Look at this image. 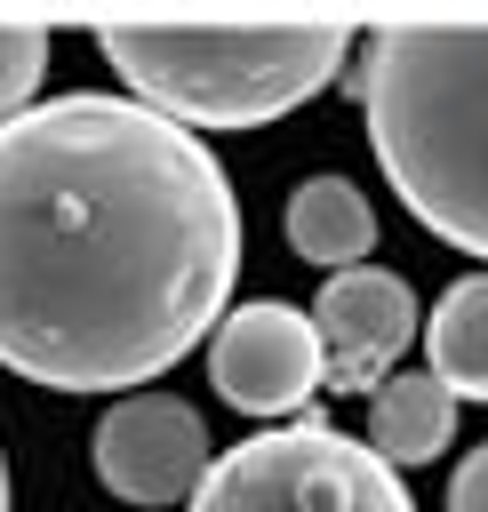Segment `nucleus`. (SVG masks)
<instances>
[{
    "label": "nucleus",
    "mask_w": 488,
    "mask_h": 512,
    "mask_svg": "<svg viewBox=\"0 0 488 512\" xmlns=\"http://www.w3.org/2000/svg\"><path fill=\"white\" fill-rule=\"evenodd\" d=\"M456 432V392L440 376H392L368 392V448L392 464H424L440 456Z\"/></svg>",
    "instance_id": "9"
},
{
    "label": "nucleus",
    "mask_w": 488,
    "mask_h": 512,
    "mask_svg": "<svg viewBox=\"0 0 488 512\" xmlns=\"http://www.w3.org/2000/svg\"><path fill=\"white\" fill-rule=\"evenodd\" d=\"M208 384L240 408V416H288L304 408L320 384H328V344H320V320L264 296V304H240L216 344H208Z\"/></svg>",
    "instance_id": "5"
},
{
    "label": "nucleus",
    "mask_w": 488,
    "mask_h": 512,
    "mask_svg": "<svg viewBox=\"0 0 488 512\" xmlns=\"http://www.w3.org/2000/svg\"><path fill=\"white\" fill-rule=\"evenodd\" d=\"M392 192L464 256H488V24H384L352 72Z\"/></svg>",
    "instance_id": "2"
},
{
    "label": "nucleus",
    "mask_w": 488,
    "mask_h": 512,
    "mask_svg": "<svg viewBox=\"0 0 488 512\" xmlns=\"http://www.w3.org/2000/svg\"><path fill=\"white\" fill-rule=\"evenodd\" d=\"M0 512H8V456H0Z\"/></svg>",
    "instance_id": "13"
},
{
    "label": "nucleus",
    "mask_w": 488,
    "mask_h": 512,
    "mask_svg": "<svg viewBox=\"0 0 488 512\" xmlns=\"http://www.w3.org/2000/svg\"><path fill=\"white\" fill-rule=\"evenodd\" d=\"M320 344H328V392H376L384 368L416 344V296L400 272H376V264H352V272H328L320 280Z\"/></svg>",
    "instance_id": "7"
},
{
    "label": "nucleus",
    "mask_w": 488,
    "mask_h": 512,
    "mask_svg": "<svg viewBox=\"0 0 488 512\" xmlns=\"http://www.w3.org/2000/svg\"><path fill=\"white\" fill-rule=\"evenodd\" d=\"M240 208L216 152L136 96H48L0 128V368L136 392L224 320Z\"/></svg>",
    "instance_id": "1"
},
{
    "label": "nucleus",
    "mask_w": 488,
    "mask_h": 512,
    "mask_svg": "<svg viewBox=\"0 0 488 512\" xmlns=\"http://www.w3.org/2000/svg\"><path fill=\"white\" fill-rule=\"evenodd\" d=\"M424 344H432V376H440L456 400H488V272H464V280L432 304Z\"/></svg>",
    "instance_id": "10"
},
{
    "label": "nucleus",
    "mask_w": 488,
    "mask_h": 512,
    "mask_svg": "<svg viewBox=\"0 0 488 512\" xmlns=\"http://www.w3.org/2000/svg\"><path fill=\"white\" fill-rule=\"evenodd\" d=\"M448 512H488V440L456 464V480H448Z\"/></svg>",
    "instance_id": "12"
},
{
    "label": "nucleus",
    "mask_w": 488,
    "mask_h": 512,
    "mask_svg": "<svg viewBox=\"0 0 488 512\" xmlns=\"http://www.w3.org/2000/svg\"><path fill=\"white\" fill-rule=\"evenodd\" d=\"M208 424L176 392H120L96 424V480L120 504H176L208 480Z\"/></svg>",
    "instance_id": "6"
},
{
    "label": "nucleus",
    "mask_w": 488,
    "mask_h": 512,
    "mask_svg": "<svg viewBox=\"0 0 488 512\" xmlns=\"http://www.w3.org/2000/svg\"><path fill=\"white\" fill-rule=\"evenodd\" d=\"M96 48L136 104L184 128H264L328 88L352 24H104Z\"/></svg>",
    "instance_id": "3"
},
{
    "label": "nucleus",
    "mask_w": 488,
    "mask_h": 512,
    "mask_svg": "<svg viewBox=\"0 0 488 512\" xmlns=\"http://www.w3.org/2000/svg\"><path fill=\"white\" fill-rule=\"evenodd\" d=\"M48 72V32L40 24H0V128L32 112V88Z\"/></svg>",
    "instance_id": "11"
},
{
    "label": "nucleus",
    "mask_w": 488,
    "mask_h": 512,
    "mask_svg": "<svg viewBox=\"0 0 488 512\" xmlns=\"http://www.w3.org/2000/svg\"><path fill=\"white\" fill-rule=\"evenodd\" d=\"M288 248H296L304 264H320V272H352V264L376 248V208L360 200V184L312 176V184H296V200H288Z\"/></svg>",
    "instance_id": "8"
},
{
    "label": "nucleus",
    "mask_w": 488,
    "mask_h": 512,
    "mask_svg": "<svg viewBox=\"0 0 488 512\" xmlns=\"http://www.w3.org/2000/svg\"><path fill=\"white\" fill-rule=\"evenodd\" d=\"M192 512H416V504L392 456L336 432L328 416H296L280 432L224 448L192 488Z\"/></svg>",
    "instance_id": "4"
}]
</instances>
